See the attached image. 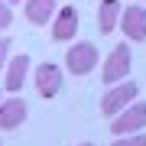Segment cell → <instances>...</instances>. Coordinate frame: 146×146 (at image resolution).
<instances>
[{
	"label": "cell",
	"mask_w": 146,
	"mask_h": 146,
	"mask_svg": "<svg viewBox=\"0 0 146 146\" xmlns=\"http://www.w3.org/2000/svg\"><path fill=\"white\" fill-rule=\"evenodd\" d=\"M26 75H29V58L26 55H13L10 65H7V78H3V88L7 91H20L23 84H26Z\"/></svg>",
	"instance_id": "cell-10"
},
{
	"label": "cell",
	"mask_w": 146,
	"mask_h": 146,
	"mask_svg": "<svg viewBox=\"0 0 146 146\" xmlns=\"http://www.w3.org/2000/svg\"><path fill=\"white\" fill-rule=\"evenodd\" d=\"M143 127H146V101H133L127 110H120V114L110 120V133H117V136L140 133Z\"/></svg>",
	"instance_id": "cell-3"
},
{
	"label": "cell",
	"mask_w": 146,
	"mask_h": 146,
	"mask_svg": "<svg viewBox=\"0 0 146 146\" xmlns=\"http://www.w3.org/2000/svg\"><path fill=\"white\" fill-rule=\"evenodd\" d=\"M120 16H123V7H120V0H101L98 7V29L110 36L117 26H120Z\"/></svg>",
	"instance_id": "cell-9"
},
{
	"label": "cell",
	"mask_w": 146,
	"mask_h": 146,
	"mask_svg": "<svg viewBox=\"0 0 146 146\" xmlns=\"http://www.w3.org/2000/svg\"><path fill=\"white\" fill-rule=\"evenodd\" d=\"M127 75H130V46H127V42H120V46H114V49H110V55L104 58L101 78H104L107 88H114V84L127 81Z\"/></svg>",
	"instance_id": "cell-1"
},
{
	"label": "cell",
	"mask_w": 146,
	"mask_h": 146,
	"mask_svg": "<svg viewBox=\"0 0 146 146\" xmlns=\"http://www.w3.org/2000/svg\"><path fill=\"white\" fill-rule=\"evenodd\" d=\"M136 94H140L136 81H120V84H114V88H107V94L101 98V114L104 117H117L120 110H127L136 101Z\"/></svg>",
	"instance_id": "cell-2"
},
{
	"label": "cell",
	"mask_w": 146,
	"mask_h": 146,
	"mask_svg": "<svg viewBox=\"0 0 146 146\" xmlns=\"http://www.w3.org/2000/svg\"><path fill=\"white\" fill-rule=\"evenodd\" d=\"M13 23V13H10V3L7 0H0V29H7Z\"/></svg>",
	"instance_id": "cell-14"
},
{
	"label": "cell",
	"mask_w": 146,
	"mask_h": 146,
	"mask_svg": "<svg viewBox=\"0 0 146 146\" xmlns=\"http://www.w3.org/2000/svg\"><path fill=\"white\" fill-rule=\"evenodd\" d=\"M29 114V107H26V101L23 98H7V101H0V130H16V127L26 120Z\"/></svg>",
	"instance_id": "cell-7"
},
{
	"label": "cell",
	"mask_w": 146,
	"mask_h": 146,
	"mask_svg": "<svg viewBox=\"0 0 146 146\" xmlns=\"http://www.w3.org/2000/svg\"><path fill=\"white\" fill-rule=\"evenodd\" d=\"M23 13L33 26H46L49 20H55V0H26Z\"/></svg>",
	"instance_id": "cell-11"
},
{
	"label": "cell",
	"mask_w": 146,
	"mask_h": 146,
	"mask_svg": "<svg viewBox=\"0 0 146 146\" xmlns=\"http://www.w3.org/2000/svg\"><path fill=\"white\" fill-rule=\"evenodd\" d=\"M110 146H146V133H130V136H120L117 143Z\"/></svg>",
	"instance_id": "cell-12"
},
{
	"label": "cell",
	"mask_w": 146,
	"mask_h": 146,
	"mask_svg": "<svg viewBox=\"0 0 146 146\" xmlns=\"http://www.w3.org/2000/svg\"><path fill=\"white\" fill-rule=\"evenodd\" d=\"M75 33H78V10L68 3L52 20V39L55 42H68V39H75Z\"/></svg>",
	"instance_id": "cell-8"
},
{
	"label": "cell",
	"mask_w": 146,
	"mask_h": 146,
	"mask_svg": "<svg viewBox=\"0 0 146 146\" xmlns=\"http://www.w3.org/2000/svg\"><path fill=\"white\" fill-rule=\"evenodd\" d=\"M81 146H94V143H81Z\"/></svg>",
	"instance_id": "cell-16"
},
{
	"label": "cell",
	"mask_w": 146,
	"mask_h": 146,
	"mask_svg": "<svg viewBox=\"0 0 146 146\" xmlns=\"http://www.w3.org/2000/svg\"><path fill=\"white\" fill-rule=\"evenodd\" d=\"M65 68L72 75H78V78H84L91 68H98V49H94V42H75L65 55Z\"/></svg>",
	"instance_id": "cell-4"
},
{
	"label": "cell",
	"mask_w": 146,
	"mask_h": 146,
	"mask_svg": "<svg viewBox=\"0 0 146 146\" xmlns=\"http://www.w3.org/2000/svg\"><path fill=\"white\" fill-rule=\"evenodd\" d=\"M10 46H13L10 39H3V36H0V72L10 65V58H7V55H10Z\"/></svg>",
	"instance_id": "cell-13"
},
{
	"label": "cell",
	"mask_w": 146,
	"mask_h": 146,
	"mask_svg": "<svg viewBox=\"0 0 146 146\" xmlns=\"http://www.w3.org/2000/svg\"><path fill=\"white\" fill-rule=\"evenodd\" d=\"M120 29L130 42H143L146 39V7H127L123 16H120Z\"/></svg>",
	"instance_id": "cell-6"
},
{
	"label": "cell",
	"mask_w": 146,
	"mask_h": 146,
	"mask_svg": "<svg viewBox=\"0 0 146 146\" xmlns=\"http://www.w3.org/2000/svg\"><path fill=\"white\" fill-rule=\"evenodd\" d=\"M7 3H20V0H7Z\"/></svg>",
	"instance_id": "cell-15"
},
{
	"label": "cell",
	"mask_w": 146,
	"mask_h": 146,
	"mask_svg": "<svg viewBox=\"0 0 146 146\" xmlns=\"http://www.w3.org/2000/svg\"><path fill=\"white\" fill-rule=\"evenodd\" d=\"M33 84H36V91L42 98H55V94L62 91V68L55 62H42L36 72H33Z\"/></svg>",
	"instance_id": "cell-5"
}]
</instances>
